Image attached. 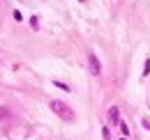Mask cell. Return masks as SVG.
I'll use <instances>...</instances> for the list:
<instances>
[{
    "mask_svg": "<svg viewBox=\"0 0 150 140\" xmlns=\"http://www.w3.org/2000/svg\"><path fill=\"white\" fill-rule=\"evenodd\" d=\"M51 110H53V113H56L58 117H62V120H65V122H74V110H72V108H69V106L65 104V101H58V99H53V101H51Z\"/></svg>",
    "mask_w": 150,
    "mask_h": 140,
    "instance_id": "1",
    "label": "cell"
},
{
    "mask_svg": "<svg viewBox=\"0 0 150 140\" xmlns=\"http://www.w3.org/2000/svg\"><path fill=\"white\" fill-rule=\"evenodd\" d=\"M88 67H90V74H93V76H99V74H102V64H99V60H97L95 53H88Z\"/></svg>",
    "mask_w": 150,
    "mask_h": 140,
    "instance_id": "2",
    "label": "cell"
},
{
    "mask_svg": "<svg viewBox=\"0 0 150 140\" xmlns=\"http://www.w3.org/2000/svg\"><path fill=\"white\" fill-rule=\"evenodd\" d=\"M109 122H113V124L122 122V120H120V110H118V106H111V108H109Z\"/></svg>",
    "mask_w": 150,
    "mask_h": 140,
    "instance_id": "3",
    "label": "cell"
},
{
    "mask_svg": "<svg viewBox=\"0 0 150 140\" xmlns=\"http://www.w3.org/2000/svg\"><path fill=\"white\" fill-rule=\"evenodd\" d=\"M7 117H9V110L5 106H0V120H7Z\"/></svg>",
    "mask_w": 150,
    "mask_h": 140,
    "instance_id": "4",
    "label": "cell"
},
{
    "mask_svg": "<svg viewBox=\"0 0 150 140\" xmlns=\"http://www.w3.org/2000/svg\"><path fill=\"white\" fill-rule=\"evenodd\" d=\"M118 126H120V131H122V136H129V126H127L125 122H120Z\"/></svg>",
    "mask_w": 150,
    "mask_h": 140,
    "instance_id": "5",
    "label": "cell"
},
{
    "mask_svg": "<svg viewBox=\"0 0 150 140\" xmlns=\"http://www.w3.org/2000/svg\"><path fill=\"white\" fill-rule=\"evenodd\" d=\"M53 85H56V88H60V90H65V92H69V88H67L65 83H60V80H53Z\"/></svg>",
    "mask_w": 150,
    "mask_h": 140,
    "instance_id": "6",
    "label": "cell"
},
{
    "mask_svg": "<svg viewBox=\"0 0 150 140\" xmlns=\"http://www.w3.org/2000/svg\"><path fill=\"white\" fill-rule=\"evenodd\" d=\"M143 76H150V60H146V64H143Z\"/></svg>",
    "mask_w": 150,
    "mask_h": 140,
    "instance_id": "7",
    "label": "cell"
},
{
    "mask_svg": "<svg viewBox=\"0 0 150 140\" xmlns=\"http://www.w3.org/2000/svg\"><path fill=\"white\" fill-rule=\"evenodd\" d=\"M30 25H33L35 30H37V28H39V21H37V16H33V18H30Z\"/></svg>",
    "mask_w": 150,
    "mask_h": 140,
    "instance_id": "8",
    "label": "cell"
},
{
    "mask_svg": "<svg viewBox=\"0 0 150 140\" xmlns=\"http://www.w3.org/2000/svg\"><path fill=\"white\" fill-rule=\"evenodd\" d=\"M12 16H14V21H21V18H23V16H21V12H19V9H14V14H12Z\"/></svg>",
    "mask_w": 150,
    "mask_h": 140,
    "instance_id": "9",
    "label": "cell"
},
{
    "mask_svg": "<svg viewBox=\"0 0 150 140\" xmlns=\"http://www.w3.org/2000/svg\"><path fill=\"white\" fill-rule=\"evenodd\" d=\"M81 2H83V0H81Z\"/></svg>",
    "mask_w": 150,
    "mask_h": 140,
    "instance_id": "10",
    "label": "cell"
}]
</instances>
